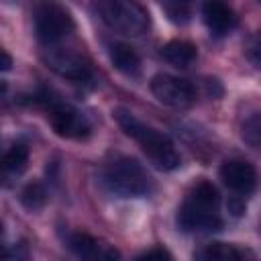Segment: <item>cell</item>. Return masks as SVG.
Listing matches in <instances>:
<instances>
[{
    "mask_svg": "<svg viewBox=\"0 0 261 261\" xmlns=\"http://www.w3.org/2000/svg\"><path fill=\"white\" fill-rule=\"evenodd\" d=\"M114 118L118 122V126L139 143V147L143 149V153L151 159V163L163 171H171L179 165V153L175 149V145L157 128L145 124L143 120H139L130 110L124 108H116L114 110Z\"/></svg>",
    "mask_w": 261,
    "mask_h": 261,
    "instance_id": "6da1fadb",
    "label": "cell"
},
{
    "mask_svg": "<svg viewBox=\"0 0 261 261\" xmlns=\"http://www.w3.org/2000/svg\"><path fill=\"white\" fill-rule=\"evenodd\" d=\"M220 196L210 181L196 184L177 210V226L186 232H212L222 226Z\"/></svg>",
    "mask_w": 261,
    "mask_h": 261,
    "instance_id": "7a4b0ae2",
    "label": "cell"
},
{
    "mask_svg": "<svg viewBox=\"0 0 261 261\" xmlns=\"http://www.w3.org/2000/svg\"><path fill=\"white\" fill-rule=\"evenodd\" d=\"M104 186L118 198H145L153 192V179L133 157L112 159L102 173Z\"/></svg>",
    "mask_w": 261,
    "mask_h": 261,
    "instance_id": "3957f363",
    "label": "cell"
},
{
    "mask_svg": "<svg viewBox=\"0 0 261 261\" xmlns=\"http://www.w3.org/2000/svg\"><path fill=\"white\" fill-rule=\"evenodd\" d=\"M98 14L100 18L114 31L128 35V37H139L149 29V12L128 0H106L98 2Z\"/></svg>",
    "mask_w": 261,
    "mask_h": 261,
    "instance_id": "277c9868",
    "label": "cell"
},
{
    "mask_svg": "<svg viewBox=\"0 0 261 261\" xmlns=\"http://www.w3.org/2000/svg\"><path fill=\"white\" fill-rule=\"evenodd\" d=\"M35 35L47 47H55L73 31V18L69 10L59 4H41L35 10Z\"/></svg>",
    "mask_w": 261,
    "mask_h": 261,
    "instance_id": "5b68a950",
    "label": "cell"
},
{
    "mask_svg": "<svg viewBox=\"0 0 261 261\" xmlns=\"http://www.w3.org/2000/svg\"><path fill=\"white\" fill-rule=\"evenodd\" d=\"M151 92L161 104L169 108H177V110L192 106L196 100L194 86L188 80H181L169 73H157L151 80Z\"/></svg>",
    "mask_w": 261,
    "mask_h": 261,
    "instance_id": "8992f818",
    "label": "cell"
},
{
    "mask_svg": "<svg viewBox=\"0 0 261 261\" xmlns=\"http://www.w3.org/2000/svg\"><path fill=\"white\" fill-rule=\"evenodd\" d=\"M49 122L53 130L63 139H86L92 133V124L84 112L69 104L61 102H49Z\"/></svg>",
    "mask_w": 261,
    "mask_h": 261,
    "instance_id": "52a82bcc",
    "label": "cell"
},
{
    "mask_svg": "<svg viewBox=\"0 0 261 261\" xmlns=\"http://www.w3.org/2000/svg\"><path fill=\"white\" fill-rule=\"evenodd\" d=\"M43 59H45L47 67L53 69L55 73H59L61 77H67L73 82H86L92 75L90 61L71 49L47 47L43 53Z\"/></svg>",
    "mask_w": 261,
    "mask_h": 261,
    "instance_id": "ba28073f",
    "label": "cell"
},
{
    "mask_svg": "<svg viewBox=\"0 0 261 261\" xmlns=\"http://www.w3.org/2000/svg\"><path fill=\"white\" fill-rule=\"evenodd\" d=\"M69 249L77 261H120V253L106 241L90 237L86 232H75L69 237Z\"/></svg>",
    "mask_w": 261,
    "mask_h": 261,
    "instance_id": "9c48e42d",
    "label": "cell"
},
{
    "mask_svg": "<svg viewBox=\"0 0 261 261\" xmlns=\"http://www.w3.org/2000/svg\"><path fill=\"white\" fill-rule=\"evenodd\" d=\"M220 179L234 194L249 196L257 186V171L243 159H230L220 165Z\"/></svg>",
    "mask_w": 261,
    "mask_h": 261,
    "instance_id": "30bf717a",
    "label": "cell"
},
{
    "mask_svg": "<svg viewBox=\"0 0 261 261\" xmlns=\"http://www.w3.org/2000/svg\"><path fill=\"white\" fill-rule=\"evenodd\" d=\"M202 18L212 37H224L237 24V16H234L232 8L228 4L216 2V0L202 4Z\"/></svg>",
    "mask_w": 261,
    "mask_h": 261,
    "instance_id": "8fae6325",
    "label": "cell"
},
{
    "mask_svg": "<svg viewBox=\"0 0 261 261\" xmlns=\"http://www.w3.org/2000/svg\"><path fill=\"white\" fill-rule=\"evenodd\" d=\"M108 55H110L112 65L124 75H137L141 71V57L137 55L133 47L124 43H112L108 49Z\"/></svg>",
    "mask_w": 261,
    "mask_h": 261,
    "instance_id": "7c38bea8",
    "label": "cell"
},
{
    "mask_svg": "<svg viewBox=\"0 0 261 261\" xmlns=\"http://www.w3.org/2000/svg\"><path fill=\"white\" fill-rule=\"evenodd\" d=\"M161 55L165 61H169L175 67H188L196 61L198 51L190 41H181V39H173L169 43H165L161 47Z\"/></svg>",
    "mask_w": 261,
    "mask_h": 261,
    "instance_id": "4fadbf2b",
    "label": "cell"
},
{
    "mask_svg": "<svg viewBox=\"0 0 261 261\" xmlns=\"http://www.w3.org/2000/svg\"><path fill=\"white\" fill-rule=\"evenodd\" d=\"M29 163V147L24 143H14L2 157V167L6 177H16L24 171Z\"/></svg>",
    "mask_w": 261,
    "mask_h": 261,
    "instance_id": "5bb4252c",
    "label": "cell"
},
{
    "mask_svg": "<svg viewBox=\"0 0 261 261\" xmlns=\"http://www.w3.org/2000/svg\"><path fill=\"white\" fill-rule=\"evenodd\" d=\"M204 261H249L247 255L228 243H212L204 249Z\"/></svg>",
    "mask_w": 261,
    "mask_h": 261,
    "instance_id": "9a60e30c",
    "label": "cell"
},
{
    "mask_svg": "<svg viewBox=\"0 0 261 261\" xmlns=\"http://www.w3.org/2000/svg\"><path fill=\"white\" fill-rule=\"evenodd\" d=\"M45 202H47V190L43 188V184L31 181V184H27L22 188V192H20V204L27 210H31V212L41 210L45 206Z\"/></svg>",
    "mask_w": 261,
    "mask_h": 261,
    "instance_id": "2e32d148",
    "label": "cell"
},
{
    "mask_svg": "<svg viewBox=\"0 0 261 261\" xmlns=\"http://www.w3.org/2000/svg\"><path fill=\"white\" fill-rule=\"evenodd\" d=\"M161 8L165 10L167 18L175 24H186L192 18V4L188 2H163Z\"/></svg>",
    "mask_w": 261,
    "mask_h": 261,
    "instance_id": "e0dca14e",
    "label": "cell"
},
{
    "mask_svg": "<svg viewBox=\"0 0 261 261\" xmlns=\"http://www.w3.org/2000/svg\"><path fill=\"white\" fill-rule=\"evenodd\" d=\"M31 251L24 241H16L4 247V261H29Z\"/></svg>",
    "mask_w": 261,
    "mask_h": 261,
    "instance_id": "ac0fdd59",
    "label": "cell"
},
{
    "mask_svg": "<svg viewBox=\"0 0 261 261\" xmlns=\"http://www.w3.org/2000/svg\"><path fill=\"white\" fill-rule=\"evenodd\" d=\"M243 137H245L251 145H255V147L261 145V116H253V118H249V120L245 122V126H243Z\"/></svg>",
    "mask_w": 261,
    "mask_h": 261,
    "instance_id": "d6986e66",
    "label": "cell"
},
{
    "mask_svg": "<svg viewBox=\"0 0 261 261\" xmlns=\"http://www.w3.org/2000/svg\"><path fill=\"white\" fill-rule=\"evenodd\" d=\"M247 57H249L251 65L257 71H261V31L249 41V45H247Z\"/></svg>",
    "mask_w": 261,
    "mask_h": 261,
    "instance_id": "ffe728a7",
    "label": "cell"
},
{
    "mask_svg": "<svg viewBox=\"0 0 261 261\" xmlns=\"http://www.w3.org/2000/svg\"><path fill=\"white\" fill-rule=\"evenodd\" d=\"M135 261H173V257L165 247H153V249L141 253Z\"/></svg>",
    "mask_w": 261,
    "mask_h": 261,
    "instance_id": "44dd1931",
    "label": "cell"
},
{
    "mask_svg": "<svg viewBox=\"0 0 261 261\" xmlns=\"http://www.w3.org/2000/svg\"><path fill=\"white\" fill-rule=\"evenodd\" d=\"M10 65H12L10 55H8L6 51H2V71H8V69H10Z\"/></svg>",
    "mask_w": 261,
    "mask_h": 261,
    "instance_id": "7402d4cb",
    "label": "cell"
}]
</instances>
